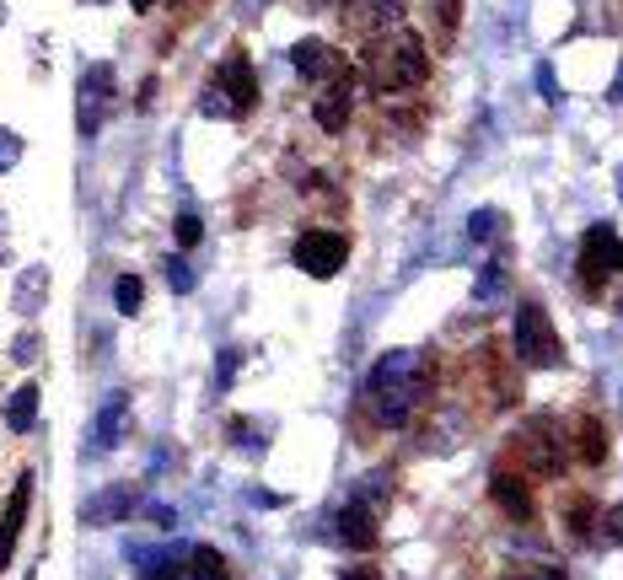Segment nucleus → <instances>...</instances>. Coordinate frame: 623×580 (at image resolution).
Instances as JSON below:
<instances>
[{"label": "nucleus", "instance_id": "423d86ee", "mask_svg": "<svg viewBox=\"0 0 623 580\" xmlns=\"http://www.w3.org/2000/svg\"><path fill=\"white\" fill-rule=\"evenodd\" d=\"M516 452L527 457V468L533 473H543V479H554L565 462H570V452H565V436H559V425L548 415H533L527 425H522V436H516Z\"/></svg>", "mask_w": 623, "mask_h": 580}, {"label": "nucleus", "instance_id": "7ed1b4c3", "mask_svg": "<svg viewBox=\"0 0 623 580\" xmlns=\"http://www.w3.org/2000/svg\"><path fill=\"white\" fill-rule=\"evenodd\" d=\"M253 103H258V76H253V65L243 54H232V60L215 71V82L200 92V114H205V119H243Z\"/></svg>", "mask_w": 623, "mask_h": 580}, {"label": "nucleus", "instance_id": "393cba45", "mask_svg": "<svg viewBox=\"0 0 623 580\" xmlns=\"http://www.w3.org/2000/svg\"><path fill=\"white\" fill-rule=\"evenodd\" d=\"M39 355H43V333L39 329H28V333L11 339V361H17V366H33Z\"/></svg>", "mask_w": 623, "mask_h": 580}, {"label": "nucleus", "instance_id": "bb28decb", "mask_svg": "<svg viewBox=\"0 0 623 580\" xmlns=\"http://www.w3.org/2000/svg\"><path fill=\"white\" fill-rule=\"evenodd\" d=\"M495 226H505V221H500V210H473V215H468V237H473V243H490V237H495Z\"/></svg>", "mask_w": 623, "mask_h": 580}, {"label": "nucleus", "instance_id": "412c9836", "mask_svg": "<svg viewBox=\"0 0 623 580\" xmlns=\"http://www.w3.org/2000/svg\"><path fill=\"white\" fill-rule=\"evenodd\" d=\"M183 570H189V580H232L226 559H221L215 548H205V543H200V548H189V565H183Z\"/></svg>", "mask_w": 623, "mask_h": 580}, {"label": "nucleus", "instance_id": "9b49d317", "mask_svg": "<svg viewBox=\"0 0 623 580\" xmlns=\"http://www.w3.org/2000/svg\"><path fill=\"white\" fill-rule=\"evenodd\" d=\"M76 103H82V135H97V129H103V114H108V103H114V65H92V71L82 76Z\"/></svg>", "mask_w": 623, "mask_h": 580}, {"label": "nucleus", "instance_id": "b1692460", "mask_svg": "<svg viewBox=\"0 0 623 580\" xmlns=\"http://www.w3.org/2000/svg\"><path fill=\"white\" fill-rule=\"evenodd\" d=\"M172 232H178V248H183V253L200 248V237H205V221H200V210H183Z\"/></svg>", "mask_w": 623, "mask_h": 580}, {"label": "nucleus", "instance_id": "39448f33", "mask_svg": "<svg viewBox=\"0 0 623 580\" xmlns=\"http://www.w3.org/2000/svg\"><path fill=\"white\" fill-rule=\"evenodd\" d=\"M296 269L301 275H312V280H333L344 264H350V237L344 232H329V226H307L301 237H296Z\"/></svg>", "mask_w": 623, "mask_h": 580}, {"label": "nucleus", "instance_id": "4c0bfd02", "mask_svg": "<svg viewBox=\"0 0 623 580\" xmlns=\"http://www.w3.org/2000/svg\"><path fill=\"white\" fill-rule=\"evenodd\" d=\"M608 103H623V60H619V76H613V86H608Z\"/></svg>", "mask_w": 623, "mask_h": 580}, {"label": "nucleus", "instance_id": "a211bd4d", "mask_svg": "<svg viewBox=\"0 0 623 580\" xmlns=\"http://www.w3.org/2000/svg\"><path fill=\"white\" fill-rule=\"evenodd\" d=\"M495 505L505 516H516V522H533V495H527V479H516V473H495Z\"/></svg>", "mask_w": 623, "mask_h": 580}, {"label": "nucleus", "instance_id": "c756f323", "mask_svg": "<svg viewBox=\"0 0 623 580\" xmlns=\"http://www.w3.org/2000/svg\"><path fill=\"white\" fill-rule=\"evenodd\" d=\"M232 441H237L248 457H264V436H258L253 425H243V419H232Z\"/></svg>", "mask_w": 623, "mask_h": 580}, {"label": "nucleus", "instance_id": "f03ea898", "mask_svg": "<svg viewBox=\"0 0 623 580\" xmlns=\"http://www.w3.org/2000/svg\"><path fill=\"white\" fill-rule=\"evenodd\" d=\"M361 76L376 86V92H387V97H398V92H415L425 76H430V49L419 33L409 28H393V33H376L366 39V54H361Z\"/></svg>", "mask_w": 623, "mask_h": 580}, {"label": "nucleus", "instance_id": "7c9ffc66", "mask_svg": "<svg viewBox=\"0 0 623 580\" xmlns=\"http://www.w3.org/2000/svg\"><path fill=\"white\" fill-rule=\"evenodd\" d=\"M591 511H597L591 500H576V505H570V533H576V538H586V533H591Z\"/></svg>", "mask_w": 623, "mask_h": 580}, {"label": "nucleus", "instance_id": "4468645a", "mask_svg": "<svg viewBox=\"0 0 623 580\" xmlns=\"http://www.w3.org/2000/svg\"><path fill=\"white\" fill-rule=\"evenodd\" d=\"M28 500H33V473H22V479H17V495H11L6 516H0V576H6V565H11V554H17V538H22V516H28Z\"/></svg>", "mask_w": 623, "mask_h": 580}, {"label": "nucleus", "instance_id": "6ab92c4d", "mask_svg": "<svg viewBox=\"0 0 623 580\" xmlns=\"http://www.w3.org/2000/svg\"><path fill=\"white\" fill-rule=\"evenodd\" d=\"M6 430H11V436H28V430H33V425H39V387H33V382H28V387H17V393H11V398H6Z\"/></svg>", "mask_w": 623, "mask_h": 580}, {"label": "nucleus", "instance_id": "f3484780", "mask_svg": "<svg viewBox=\"0 0 623 580\" xmlns=\"http://www.w3.org/2000/svg\"><path fill=\"white\" fill-rule=\"evenodd\" d=\"M140 511V495L129 490V484H114V490H103V495L86 505L82 516L92 522V527H103V522H125V516H135Z\"/></svg>", "mask_w": 623, "mask_h": 580}, {"label": "nucleus", "instance_id": "a878e982", "mask_svg": "<svg viewBox=\"0 0 623 580\" xmlns=\"http://www.w3.org/2000/svg\"><path fill=\"white\" fill-rule=\"evenodd\" d=\"M162 275H167V286L178 290V296H189V290H194V269H189L178 253H172V258H162Z\"/></svg>", "mask_w": 623, "mask_h": 580}, {"label": "nucleus", "instance_id": "4be33fe9", "mask_svg": "<svg viewBox=\"0 0 623 580\" xmlns=\"http://www.w3.org/2000/svg\"><path fill=\"white\" fill-rule=\"evenodd\" d=\"M505 290H511V275H505L500 264H484V269H479V280H473V301H479V307H490V301H500Z\"/></svg>", "mask_w": 623, "mask_h": 580}, {"label": "nucleus", "instance_id": "0eeeda50", "mask_svg": "<svg viewBox=\"0 0 623 580\" xmlns=\"http://www.w3.org/2000/svg\"><path fill=\"white\" fill-rule=\"evenodd\" d=\"M355 92H361V76L344 65L339 76H329V82L318 86V97H312V125L339 135V129L350 125V114H355Z\"/></svg>", "mask_w": 623, "mask_h": 580}, {"label": "nucleus", "instance_id": "9d476101", "mask_svg": "<svg viewBox=\"0 0 623 580\" xmlns=\"http://www.w3.org/2000/svg\"><path fill=\"white\" fill-rule=\"evenodd\" d=\"M291 71L301 76V82L323 86L329 76L344 71V54H339L329 39H301V43H291Z\"/></svg>", "mask_w": 623, "mask_h": 580}, {"label": "nucleus", "instance_id": "6e6552de", "mask_svg": "<svg viewBox=\"0 0 623 580\" xmlns=\"http://www.w3.org/2000/svg\"><path fill=\"white\" fill-rule=\"evenodd\" d=\"M619 269H623V237L608 226V221H597L581 243V280L597 290L608 275H619Z\"/></svg>", "mask_w": 623, "mask_h": 580}, {"label": "nucleus", "instance_id": "c9c22d12", "mask_svg": "<svg viewBox=\"0 0 623 580\" xmlns=\"http://www.w3.org/2000/svg\"><path fill=\"white\" fill-rule=\"evenodd\" d=\"M146 516H151L157 527H172V511H167V505H146Z\"/></svg>", "mask_w": 623, "mask_h": 580}, {"label": "nucleus", "instance_id": "58836bf2", "mask_svg": "<svg viewBox=\"0 0 623 580\" xmlns=\"http://www.w3.org/2000/svg\"><path fill=\"white\" fill-rule=\"evenodd\" d=\"M129 6H135V11H151V6H157V0H129Z\"/></svg>", "mask_w": 623, "mask_h": 580}, {"label": "nucleus", "instance_id": "5701e85b", "mask_svg": "<svg viewBox=\"0 0 623 580\" xmlns=\"http://www.w3.org/2000/svg\"><path fill=\"white\" fill-rule=\"evenodd\" d=\"M114 301H119V312L135 318L140 312V301H146V286H140V275H119V286H114Z\"/></svg>", "mask_w": 623, "mask_h": 580}, {"label": "nucleus", "instance_id": "ddd939ff", "mask_svg": "<svg viewBox=\"0 0 623 580\" xmlns=\"http://www.w3.org/2000/svg\"><path fill=\"white\" fill-rule=\"evenodd\" d=\"M129 559L140 565V580H178L189 565L183 543H162V548H129Z\"/></svg>", "mask_w": 623, "mask_h": 580}, {"label": "nucleus", "instance_id": "aec40b11", "mask_svg": "<svg viewBox=\"0 0 623 580\" xmlns=\"http://www.w3.org/2000/svg\"><path fill=\"white\" fill-rule=\"evenodd\" d=\"M576 457H581L586 468H597V462H608V430H602V419L586 415L576 425Z\"/></svg>", "mask_w": 623, "mask_h": 580}, {"label": "nucleus", "instance_id": "a19ab883", "mask_svg": "<svg viewBox=\"0 0 623 580\" xmlns=\"http://www.w3.org/2000/svg\"><path fill=\"white\" fill-rule=\"evenodd\" d=\"M0 22H6V6H0Z\"/></svg>", "mask_w": 623, "mask_h": 580}, {"label": "nucleus", "instance_id": "f704fd0d", "mask_svg": "<svg viewBox=\"0 0 623 580\" xmlns=\"http://www.w3.org/2000/svg\"><path fill=\"white\" fill-rule=\"evenodd\" d=\"M538 86L548 92V97H559V82H554V71H548V65H538Z\"/></svg>", "mask_w": 623, "mask_h": 580}, {"label": "nucleus", "instance_id": "ea45409f", "mask_svg": "<svg viewBox=\"0 0 623 580\" xmlns=\"http://www.w3.org/2000/svg\"><path fill=\"white\" fill-rule=\"evenodd\" d=\"M619 194H623V167H619Z\"/></svg>", "mask_w": 623, "mask_h": 580}, {"label": "nucleus", "instance_id": "72a5a7b5", "mask_svg": "<svg viewBox=\"0 0 623 580\" xmlns=\"http://www.w3.org/2000/svg\"><path fill=\"white\" fill-rule=\"evenodd\" d=\"M505 580H565V570H554V565H533V570H516V576Z\"/></svg>", "mask_w": 623, "mask_h": 580}, {"label": "nucleus", "instance_id": "473e14b6", "mask_svg": "<svg viewBox=\"0 0 623 580\" xmlns=\"http://www.w3.org/2000/svg\"><path fill=\"white\" fill-rule=\"evenodd\" d=\"M458 17H462V0H436V22H441L447 33L458 28Z\"/></svg>", "mask_w": 623, "mask_h": 580}, {"label": "nucleus", "instance_id": "cd10ccee", "mask_svg": "<svg viewBox=\"0 0 623 580\" xmlns=\"http://www.w3.org/2000/svg\"><path fill=\"white\" fill-rule=\"evenodd\" d=\"M237 366H243V350H221V355H215V387H221V393L237 382Z\"/></svg>", "mask_w": 623, "mask_h": 580}, {"label": "nucleus", "instance_id": "2eb2a0df", "mask_svg": "<svg viewBox=\"0 0 623 580\" xmlns=\"http://www.w3.org/2000/svg\"><path fill=\"white\" fill-rule=\"evenodd\" d=\"M129 425V398L125 393H108L103 409H97V425H92V452H114V441L125 436Z\"/></svg>", "mask_w": 623, "mask_h": 580}, {"label": "nucleus", "instance_id": "2f4dec72", "mask_svg": "<svg viewBox=\"0 0 623 580\" xmlns=\"http://www.w3.org/2000/svg\"><path fill=\"white\" fill-rule=\"evenodd\" d=\"M602 533H608V543H619V548H623V500H619V505H608V516H602Z\"/></svg>", "mask_w": 623, "mask_h": 580}, {"label": "nucleus", "instance_id": "f257e3e1", "mask_svg": "<svg viewBox=\"0 0 623 580\" xmlns=\"http://www.w3.org/2000/svg\"><path fill=\"white\" fill-rule=\"evenodd\" d=\"M425 387H430V366L419 350H387L366 376V409L382 430H404L415 409L425 404Z\"/></svg>", "mask_w": 623, "mask_h": 580}, {"label": "nucleus", "instance_id": "1a4fd4ad", "mask_svg": "<svg viewBox=\"0 0 623 580\" xmlns=\"http://www.w3.org/2000/svg\"><path fill=\"white\" fill-rule=\"evenodd\" d=\"M404 17H409V0H350L344 6V22L355 28V33H393V28H404Z\"/></svg>", "mask_w": 623, "mask_h": 580}, {"label": "nucleus", "instance_id": "c85d7f7f", "mask_svg": "<svg viewBox=\"0 0 623 580\" xmlns=\"http://www.w3.org/2000/svg\"><path fill=\"white\" fill-rule=\"evenodd\" d=\"M17 162H22V135L0 125V178H6V172H11Z\"/></svg>", "mask_w": 623, "mask_h": 580}, {"label": "nucleus", "instance_id": "f8f14e48", "mask_svg": "<svg viewBox=\"0 0 623 580\" xmlns=\"http://www.w3.org/2000/svg\"><path fill=\"white\" fill-rule=\"evenodd\" d=\"M333 538L344 543V548H355V554H372L376 543V516L366 500H350L339 516H333Z\"/></svg>", "mask_w": 623, "mask_h": 580}, {"label": "nucleus", "instance_id": "dca6fc26", "mask_svg": "<svg viewBox=\"0 0 623 580\" xmlns=\"http://www.w3.org/2000/svg\"><path fill=\"white\" fill-rule=\"evenodd\" d=\"M43 301H49V269H43V264H28V269L17 275V286H11V312H17V318H39Z\"/></svg>", "mask_w": 623, "mask_h": 580}, {"label": "nucleus", "instance_id": "20e7f679", "mask_svg": "<svg viewBox=\"0 0 623 580\" xmlns=\"http://www.w3.org/2000/svg\"><path fill=\"white\" fill-rule=\"evenodd\" d=\"M516 361L533 372H559L565 366V339L554 329V318L543 312L538 301L516 307Z\"/></svg>", "mask_w": 623, "mask_h": 580}, {"label": "nucleus", "instance_id": "e433bc0d", "mask_svg": "<svg viewBox=\"0 0 623 580\" xmlns=\"http://www.w3.org/2000/svg\"><path fill=\"white\" fill-rule=\"evenodd\" d=\"M339 580H382V576H376V570H366V565H355V570H344Z\"/></svg>", "mask_w": 623, "mask_h": 580}]
</instances>
